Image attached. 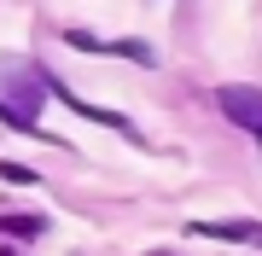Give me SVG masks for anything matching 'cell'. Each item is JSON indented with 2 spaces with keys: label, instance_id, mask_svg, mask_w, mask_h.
Masks as SVG:
<instances>
[{
  "label": "cell",
  "instance_id": "cell-1",
  "mask_svg": "<svg viewBox=\"0 0 262 256\" xmlns=\"http://www.w3.org/2000/svg\"><path fill=\"white\" fill-rule=\"evenodd\" d=\"M215 105H222L227 117H233L239 128H262V87H239V82H227V87H215Z\"/></svg>",
  "mask_w": 262,
  "mask_h": 256
},
{
  "label": "cell",
  "instance_id": "cell-2",
  "mask_svg": "<svg viewBox=\"0 0 262 256\" xmlns=\"http://www.w3.org/2000/svg\"><path fill=\"white\" fill-rule=\"evenodd\" d=\"M192 233H204V239H239V245H262V227H256V221H198Z\"/></svg>",
  "mask_w": 262,
  "mask_h": 256
},
{
  "label": "cell",
  "instance_id": "cell-3",
  "mask_svg": "<svg viewBox=\"0 0 262 256\" xmlns=\"http://www.w3.org/2000/svg\"><path fill=\"white\" fill-rule=\"evenodd\" d=\"M0 175L18 180V187H29V180H35V169H24V163H0Z\"/></svg>",
  "mask_w": 262,
  "mask_h": 256
},
{
  "label": "cell",
  "instance_id": "cell-4",
  "mask_svg": "<svg viewBox=\"0 0 262 256\" xmlns=\"http://www.w3.org/2000/svg\"><path fill=\"white\" fill-rule=\"evenodd\" d=\"M0 256H12V250H6V245H0Z\"/></svg>",
  "mask_w": 262,
  "mask_h": 256
},
{
  "label": "cell",
  "instance_id": "cell-5",
  "mask_svg": "<svg viewBox=\"0 0 262 256\" xmlns=\"http://www.w3.org/2000/svg\"><path fill=\"white\" fill-rule=\"evenodd\" d=\"M256 146H262V128H256Z\"/></svg>",
  "mask_w": 262,
  "mask_h": 256
},
{
  "label": "cell",
  "instance_id": "cell-6",
  "mask_svg": "<svg viewBox=\"0 0 262 256\" xmlns=\"http://www.w3.org/2000/svg\"><path fill=\"white\" fill-rule=\"evenodd\" d=\"M151 256H163V250H151Z\"/></svg>",
  "mask_w": 262,
  "mask_h": 256
}]
</instances>
